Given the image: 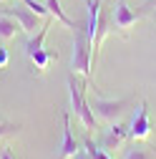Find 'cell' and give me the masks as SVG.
I'll return each instance as SVG.
<instances>
[{
	"mask_svg": "<svg viewBox=\"0 0 156 159\" xmlns=\"http://www.w3.org/2000/svg\"><path fill=\"white\" fill-rule=\"evenodd\" d=\"M124 159H154V154L141 144H133V147H128L124 152Z\"/></svg>",
	"mask_w": 156,
	"mask_h": 159,
	"instance_id": "13",
	"label": "cell"
},
{
	"mask_svg": "<svg viewBox=\"0 0 156 159\" xmlns=\"http://www.w3.org/2000/svg\"><path fill=\"white\" fill-rule=\"evenodd\" d=\"M81 149L76 142V136L71 131V119L68 114H63V144H61V152H58V159H73V154Z\"/></svg>",
	"mask_w": 156,
	"mask_h": 159,
	"instance_id": "8",
	"label": "cell"
},
{
	"mask_svg": "<svg viewBox=\"0 0 156 159\" xmlns=\"http://www.w3.org/2000/svg\"><path fill=\"white\" fill-rule=\"evenodd\" d=\"M73 159H91V154H88L86 149H78V152L73 154Z\"/></svg>",
	"mask_w": 156,
	"mask_h": 159,
	"instance_id": "18",
	"label": "cell"
},
{
	"mask_svg": "<svg viewBox=\"0 0 156 159\" xmlns=\"http://www.w3.org/2000/svg\"><path fill=\"white\" fill-rule=\"evenodd\" d=\"M139 18H141V10H139V13H133V10L128 8L126 0H116V3H113V10H111V23H113V28H116V30L126 33L131 25H136V20H139Z\"/></svg>",
	"mask_w": 156,
	"mask_h": 159,
	"instance_id": "6",
	"label": "cell"
},
{
	"mask_svg": "<svg viewBox=\"0 0 156 159\" xmlns=\"http://www.w3.org/2000/svg\"><path fill=\"white\" fill-rule=\"evenodd\" d=\"M53 20H55V18H53V15H48L46 20H43V25H41V30L33 33V35L28 38V43H25V56H30V53H35V51H41V48H43L46 35H48V28L53 25Z\"/></svg>",
	"mask_w": 156,
	"mask_h": 159,
	"instance_id": "9",
	"label": "cell"
},
{
	"mask_svg": "<svg viewBox=\"0 0 156 159\" xmlns=\"http://www.w3.org/2000/svg\"><path fill=\"white\" fill-rule=\"evenodd\" d=\"M0 154H3V147H0Z\"/></svg>",
	"mask_w": 156,
	"mask_h": 159,
	"instance_id": "20",
	"label": "cell"
},
{
	"mask_svg": "<svg viewBox=\"0 0 156 159\" xmlns=\"http://www.w3.org/2000/svg\"><path fill=\"white\" fill-rule=\"evenodd\" d=\"M154 18H156V13H154Z\"/></svg>",
	"mask_w": 156,
	"mask_h": 159,
	"instance_id": "22",
	"label": "cell"
},
{
	"mask_svg": "<svg viewBox=\"0 0 156 159\" xmlns=\"http://www.w3.org/2000/svg\"><path fill=\"white\" fill-rule=\"evenodd\" d=\"M0 13H3V5H0Z\"/></svg>",
	"mask_w": 156,
	"mask_h": 159,
	"instance_id": "21",
	"label": "cell"
},
{
	"mask_svg": "<svg viewBox=\"0 0 156 159\" xmlns=\"http://www.w3.org/2000/svg\"><path fill=\"white\" fill-rule=\"evenodd\" d=\"M124 139H128V126L126 124H111L108 131H106V139H103L101 149L103 152H113V149H119L124 144Z\"/></svg>",
	"mask_w": 156,
	"mask_h": 159,
	"instance_id": "7",
	"label": "cell"
},
{
	"mask_svg": "<svg viewBox=\"0 0 156 159\" xmlns=\"http://www.w3.org/2000/svg\"><path fill=\"white\" fill-rule=\"evenodd\" d=\"M8 61H10V56H8V51L0 46V68H5L8 66Z\"/></svg>",
	"mask_w": 156,
	"mask_h": 159,
	"instance_id": "17",
	"label": "cell"
},
{
	"mask_svg": "<svg viewBox=\"0 0 156 159\" xmlns=\"http://www.w3.org/2000/svg\"><path fill=\"white\" fill-rule=\"evenodd\" d=\"M73 38V51H71V73H78L81 78H91L93 68V53H91V38L86 33V25H78Z\"/></svg>",
	"mask_w": 156,
	"mask_h": 159,
	"instance_id": "2",
	"label": "cell"
},
{
	"mask_svg": "<svg viewBox=\"0 0 156 159\" xmlns=\"http://www.w3.org/2000/svg\"><path fill=\"white\" fill-rule=\"evenodd\" d=\"M131 104H133V96L119 98V101H108V98H101V96H91L88 98V106L93 109L96 119H103V121H119Z\"/></svg>",
	"mask_w": 156,
	"mask_h": 159,
	"instance_id": "3",
	"label": "cell"
},
{
	"mask_svg": "<svg viewBox=\"0 0 156 159\" xmlns=\"http://www.w3.org/2000/svg\"><path fill=\"white\" fill-rule=\"evenodd\" d=\"M20 126H13V124H5V121H0V136H10V134H15Z\"/></svg>",
	"mask_w": 156,
	"mask_h": 159,
	"instance_id": "16",
	"label": "cell"
},
{
	"mask_svg": "<svg viewBox=\"0 0 156 159\" xmlns=\"http://www.w3.org/2000/svg\"><path fill=\"white\" fill-rule=\"evenodd\" d=\"M151 129H154V124H151V119H149V104L141 101L139 104V111L133 114L131 124H128V139L141 142V139H146L151 134Z\"/></svg>",
	"mask_w": 156,
	"mask_h": 159,
	"instance_id": "5",
	"label": "cell"
},
{
	"mask_svg": "<svg viewBox=\"0 0 156 159\" xmlns=\"http://www.w3.org/2000/svg\"><path fill=\"white\" fill-rule=\"evenodd\" d=\"M3 13L5 15H10V18H15V20H18V25H20L28 35H33L35 30H41V20H46V18H41V15H38V13H33L28 5H8V8H3Z\"/></svg>",
	"mask_w": 156,
	"mask_h": 159,
	"instance_id": "4",
	"label": "cell"
},
{
	"mask_svg": "<svg viewBox=\"0 0 156 159\" xmlns=\"http://www.w3.org/2000/svg\"><path fill=\"white\" fill-rule=\"evenodd\" d=\"M0 159H13V152H10V149H5V147H3V154H0Z\"/></svg>",
	"mask_w": 156,
	"mask_h": 159,
	"instance_id": "19",
	"label": "cell"
},
{
	"mask_svg": "<svg viewBox=\"0 0 156 159\" xmlns=\"http://www.w3.org/2000/svg\"><path fill=\"white\" fill-rule=\"evenodd\" d=\"M20 3H23V5H28L33 13H38L41 18H48V15H50V13H48V8H46L43 3H38V0H20Z\"/></svg>",
	"mask_w": 156,
	"mask_h": 159,
	"instance_id": "15",
	"label": "cell"
},
{
	"mask_svg": "<svg viewBox=\"0 0 156 159\" xmlns=\"http://www.w3.org/2000/svg\"><path fill=\"white\" fill-rule=\"evenodd\" d=\"M83 147L88 149L91 159H111V157H108V152H103L101 147H96V144H93V139H91L88 134H86V139H83Z\"/></svg>",
	"mask_w": 156,
	"mask_h": 159,
	"instance_id": "14",
	"label": "cell"
},
{
	"mask_svg": "<svg viewBox=\"0 0 156 159\" xmlns=\"http://www.w3.org/2000/svg\"><path fill=\"white\" fill-rule=\"evenodd\" d=\"M30 61H33V66L38 68V73H43L55 58H58V53H53V51H46V48H41V51H35V53H30L28 56Z\"/></svg>",
	"mask_w": 156,
	"mask_h": 159,
	"instance_id": "11",
	"label": "cell"
},
{
	"mask_svg": "<svg viewBox=\"0 0 156 159\" xmlns=\"http://www.w3.org/2000/svg\"><path fill=\"white\" fill-rule=\"evenodd\" d=\"M46 8H48V13H50V15H53V18H55V20L61 23L63 28H68V30H76V28H78V25L71 20V18L63 13V8H61V0H46Z\"/></svg>",
	"mask_w": 156,
	"mask_h": 159,
	"instance_id": "10",
	"label": "cell"
},
{
	"mask_svg": "<svg viewBox=\"0 0 156 159\" xmlns=\"http://www.w3.org/2000/svg\"><path fill=\"white\" fill-rule=\"evenodd\" d=\"M0 3H3V0H0Z\"/></svg>",
	"mask_w": 156,
	"mask_h": 159,
	"instance_id": "23",
	"label": "cell"
},
{
	"mask_svg": "<svg viewBox=\"0 0 156 159\" xmlns=\"http://www.w3.org/2000/svg\"><path fill=\"white\" fill-rule=\"evenodd\" d=\"M68 93H71V114L83 124L86 134H91L96 129V114L88 106V98L83 93V84H81V76H78V73L68 76Z\"/></svg>",
	"mask_w": 156,
	"mask_h": 159,
	"instance_id": "1",
	"label": "cell"
},
{
	"mask_svg": "<svg viewBox=\"0 0 156 159\" xmlns=\"http://www.w3.org/2000/svg\"><path fill=\"white\" fill-rule=\"evenodd\" d=\"M18 28H20V25H18L15 18L0 13V41H13L15 33H18Z\"/></svg>",
	"mask_w": 156,
	"mask_h": 159,
	"instance_id": "12",
	"label": "cell"
}]
</instances>
